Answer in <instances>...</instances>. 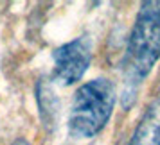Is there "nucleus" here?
Masks as SVG:
<instances>
[{
	"label": "nucleus",
	"mask_w": 160,
	"mask_h": 145,
	"mask_svg": "<svg viewBox=\"0 0 160 145\" xmlns=\"http://www.w3.org/2000/svg\"><path fill=\"white\" fill-rule=\"evenodd\" d=\"M38 101H40V108H42V118H43L45 125H52L56 113H58V101L54 97V91L49 82L40 81L38 84Z\"/></svg>",
	"instance_id": "obj_5"
},
{
	"label": "nucleus",
	"mask_w": 160,
	"mask_h": 145,
	"mask_svg": "<svg viewBox=\"0 0 160 145\" xmlns=\"http://www.w3.org/2000/svg\"><path fill=\"white\" fill-rule=\"evenodd\" d=\"M128 145H160V97L146 108Z\"/></svg>",
	"instance_id": "obj_4"
},
{
	"label": "nucleus",
	"mask_w": 160,
	"mask_h": 145,
	"mask_svg": "<svg viewBox=\"0 0 160 145\" xmlns=\"http://www.w3.org/2000/svg\"><path fill=\"white\" fill-rule=\"evenodd\" d=\"M115 86L108 79H92L74 93L68 115V133L72 138L88 140L99 134L115 108Z\"/></svg>",
	"instance_id": "obj_2"
},
{
	"label": "nucleus",
	"mask_w": 160,
	"mask_h": 145,
	"mask_svg": "<svg viewBox=\"0 0 160 145\" xmlns=\"http://www.w3.org/2000/svg\"><path fill=\"white\" fill-rule=\"evenodd\" d=\"M160 58V0L142 2L122 58L126 88H135L149 75Z\"/></svg>",
	"instance_id": "obj_1"
},
{
	"label": "nucleus",
	"mask_w": 160,
	"mask_h": 145,
	"mask_svg": "<svg viewBox=\"0 0 160 145\" xmlns=\"http://www.w3.org/2000/svg\"><path fill=\"white\" fill-rule=\"evenodd\" d=\"M54 70L52 77L61 84H74L85 75L92 61V41L88 36H79L58 47L52 52Z\"/></svg>",
	"instance_id": "obj_3"
},
{
	"label": "nucleus",
	"mask_w": 160,
	"mask_h": 145,
	"mask_svg": "<svg viewBox=\"0 0 160 145\" xmlns=\"http://www.w3.org/2000/svg\"><path fill=\"white\" fill-rule=\"evenodd\" d=\"M11 145H32V143H31L29 140H25V138H18V140H15Z\"/></svg>",
	"instance_id": "obj_6"
}]
</instances>
